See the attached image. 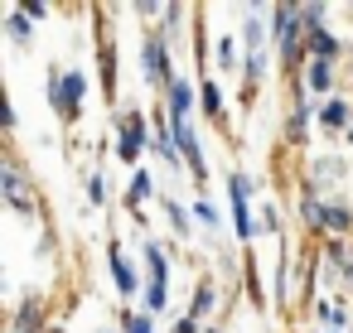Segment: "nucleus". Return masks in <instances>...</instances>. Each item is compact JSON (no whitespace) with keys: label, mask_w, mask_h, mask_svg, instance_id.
I'll list each match as a JSON object with an SVG mask.
<instances>
[{"label":"nucleus","mask_w":353,"mask_h":333,"mask_svg":"<svg viewBox=\"0 0 353 333\" xmlns=\"http://www.w3.org/2000/svg\"><path fill=\"white\" fill-rule=\"evenodd\" d=\"M271 34L281 44L285 68H300V54H305V15H300V6H276L271 10Z\"/></svg>","instance_id":"nucleus-1"},{"label":"nucleus","mask_w":353,"mask_h":333,"mask_svg":"<svg viewBox=\"0 0 353 333\" xmlns=\"http://www.w3.org/2000/svg\"><path fill=\"white\" fill-rule=\"evenodd\" d=\"M83 97H88V78L83 73H49V102L63 121L83 116Z\"/></svg>","instance_id":"nucleus-2"},{"label":"nucleus","mask_w":353,"mask_h":333,"mask_svg":"<svg viewBox=\"0 0 353 333\" xmlns=\"http://www.w3.org/2000/svg\"><path fill=\"white\" fill-rule=\"evenodd\" d=\"M0 193H6V203H10V208H20V213H30V208H34V189H30V179H25V169H20L15 160L0 164Z\"/></svg>","instance_id":"nucleus-3"},{"label":"nucleus","mask_w":353,"mask_h":333,"mask_svg":"<svg viewBox=\"0 0 353 333\" xmlns=\"http://www.w3.org/2000/svg\"><path fill=\"white\" fill-rule=\"evenodd\" d=\"M145 78L150 83H174V68H170V49H165V34H150L145 39Z\"/></svg>","instance_id":"nucleus-4"},{"label":"nucleus","mask_w":353,"mask_h":333,"mask_svg":"<svg viewBox=\"0 0 353 333\" xmlns=\"http://www.w3.org/2000/svg\"><path fill=\"white\" fill-rule=\"evenodd\" d=\"M189 111H194V83L174 78V83H170V121H174V126H184V121H189Z\"/></svg>","instance_id":"nucleus-5"},{"label":"nucleus","mask_w":353,"mask_h":333,"mask_svg":"<svg viewBox=\"0 0 353 333\" xmlns=\"http://www.w3.org/2000/svg\"><path fill=\"white\" fill-rule=\"evenodd\" d=\"M319 126H324V131H348V126H353L348 97H329V102L319 107Z\"/></svg>","instance_id":"nucleus-6"},{"label":"nucleus","mask_w":353,"mask_h":333,"mask_svg":"<svg viewBox=\"0 0 353 333\" xmlns=\"http://www.w3.org/2000/svg\"><path fill=\"white\" fill-rule=\"evenodd\" d=\"M107 266H112L117 290H121V294H136V270L126 266V256H121V246H117V241H112V251H107Z\"/></svg>","instance_id":"nucleus-7"},{"label":"nucleus","mask_w":353,"mask_h":333,"mask_svg":"<svg viewBox=\"0 0 353 333\" xmlns=\"http://www.w3.org/2000/svg\"><path fill=\"white\" fill-rule=\"evenodd\" d=\"M324 232L343 241V237L353 232V208H343V203H329V208H324Z\"/></svg>","instance_id":"nucleus-8"},{"label":"nucleus","mask_w":353,"mask_h":333,"mask_svg":"<svg viewBox=\"0 0 353 333\" xmlns=\"http://www.w3.org/2000/svg\"><path fill=\"white\" fill-rule=\"evenodd\" d=\"M305 49H310V58H324V63H334V54H339V39H334L329 30H310V34H305Z\"/></svg>","instance_id":"nucleus-9"},{"label":"nucleus","mask_w":353,"mask_h":333,"mask_svg":"<svg viewBox=\"0 0 353 333\" xmlns=\"http://www.w3.org/2000/svg\"><path fill=\"white\" fill-rule=\"evenodd\" d=\"M39 323H44V299H25L20 304V314H15V333H39Z\"/></svg>","instance_id":"nucleus-10"},{"label":"nucleus","mask_w":353,"mask_h":333,"mask_svg":"<svg viewBox=\"0 0 353 333\" xmlns=\"http://www.w3.org/2000/svg\"><path fill=\"white\" fill-rule=\"evenodd\" d=\"M150 193H155V174H150V169H136V174H131V193H126V208L136 213V208H141V203H145Z\"/></svg>","instance_id":"nucleus-11"},{"label":"nucleus","mask_w":353,"mask_h":333,"mask_svg":"<svg viewBox=\"0 0 353 333\" xmlns=\"http://www.w3.org/2000/svg\"><path fill=\"white\" fill-rule=\"evenodd\" d=\"M300 222H305L310 232H324V203H319V198H314L310 189L300 193Z\"/></svg>","instance_id":"nucleus-12"},{"label":"nucleus","mask_w":353,"mask_h":333,"mask_svg":"<svg viewBox=\"0 0 353 333\" xmlns=\"http://www.w3.org/2000/svg\"><path fill=\"white\" fill-rule=\"evenodd\" d=\"M329 87H334V63L310 58V92H329Z\"/></svg>","instance_id":"nucleus-13"},{"label":"nucleus","mask_w":353,"mask_h":333,"mask_svg":"<svg viewBox=\"0 0 353 333\" xmlns=\"http://www.w3.org/2000/svg\"><path fill=\"white\" fill-rule=\"evenodd\" d=\"M237 63H242V49H237V39H232V34H223V39H218V68H223V73H232Z\"/></svg>","instance_id":"nucleus-14"},{"label":"nucleus","mask_w":353,"mask_h":333,"mask_svg":"<svg viewBox=\"0 0 353 333\" xmlns=\"http://www.w3.org/2000/svg\"><path fill=\"white\" fill-rule=\"evenodd\" d=\"M102 87H107V97H117V49L112 44H102Z\"/></svg>","instance_id":"nucleus-15"},{"label":"nucleus","mask_w":353,"mask_h":333,"mask_svg":"<svg viewBox=\"0 0 353 333\" xmlns=\"http://www.w3.org/2000/svg\"><path fill=\"white\" fill-rule=\"evenodd\" d=\"M199 97H203V111H208V116H223V87H218L213 78L199 83Z\"/></svg>","instance_id":"nucleus-16"},{"label":"nucleus","mask_w":353,"mask_h":333,"mask_svg":"<svg viewBox=\"0 0 353 333\" xmlns=\"http://www.w3.org/2000/svg\"><path fill=\"white\" fill-rule=\"evenodd\" d=\"M305 116H310V97H300V102H295V116H290V126H285L290 145H305Z\"/></svg>","instance_id":"nucleus-17"},{"label":"nucleus","mask_w":353,"mask_h":333,"mask_svg":"<svg viewBox=\"0 0 353 333\" xmlns=\"http://www.w3.org/2000/svg\"><path fill=\"white\" fill-rule=\"evenodd\" d=\"M261 78H266V49H247V87L256 92Z\"/></svg>","instance_id":"nucleus-18"},{"label":"nucleus","mask_w":353,"mask_h":333,"mask_svg":"<svg viewBox=\"0 0 353 333\" xmlns=\"http://www.w3.org/2000/svg\"><path fill=\"white\" fill-rule=\"evenodd\" d=\"M213 304H218V290H213V285H199V294H194V304H189V314H194V319H203V314H208Z\"/></svg>","instance_id":"nucleus-19"},{"label":"nucleus","mask_w":353,"mask_h":333,"mask_svg":"<svg viewBox=\"0 0 353 333\" xmlns=\"http://www.w3.org/2000/svg\"><path fill=\"white\" fill-rule=\"evenodd\" d=\"M6 25H10V39H20V44L30 39V15H25V10H10V20H6Z\"/></svg>","instance_id":"nucleus-20"},{"label":"nucleus","mask_w":353,"mask_h":333,"mask_svg":"<svg viewBox=\"0 0 353 333\" xmlns=\"http://www.w3.org/2000/svg\"><path fill=\"white\" fill-rule=\"evenodd\" d=\"M165 213L174 217V232H179V237H189V208H184V203H165Z\"/></svg>","instance_id":"nucleus-21"},{"label":"nucleus","mask_w":353,"mask_h":333,"mask_svg":"<svg viewBox=\"0 0 353 333\" xmlns=\"http://www.w3.org/2000/svg\"><path fill=\"white\" fill-rule=\"evenodd\" d=\"M247 49H266V25L261 20H247Z\"/></svg>","instance_id":"nucleus-22"},{"label":"nucleus","mask_w":353,"mask_h":333,"mask_svg":"<svg viewBox=\"0 0 353 333\" xmlns=\"http://www.w3.org/2000/svg\"><path fill=\"white\" fill-rule=\"evenodd\" d=\"M194 217H199L203 227H218V222H223V217H218V208H213V203H203V198L194 203Z\"/></svg>","instance_id":"nucleus-23"},{"label":"nucleus","mask_w":353,"mask_h":333,"mask_svg":"<svg viewBox=\"0 0 353 333\" xmlns=\"http://www.w3.org/2000/svg\"><path fill=\"white\" fill-rule=\"evenodd\" d=\"M126 333H155V319L150 314H126Z\"/></svg>","instance_id":"nucleus-24"},{"label":"nucleus","mask_w":353,"mask_h":333,"mask_svg":"<svg viewBox=\"0 0 353 333\" xmlns=\"http://www.w3.org/2000/svg\"><path fill=\"white\" fill-rule=\"evenodd\" d=\"M329 261H334L339 270H348V266H353V261L343 256V241H339V237H329Z\"/></svg>","instance_id":"nucleus-25"},{"label":"nucleus","mask_w":353,"mask_h":333,"mask_svg":"<svg viewBox=\"0 0 353 333\" xmlns=\"http://www.w3.org/2000/svg\"><path fill=\"white\" fill-rule=\"evenodd\" d=\"M88 198H92V203H107V184H102V174L88 179Z\"/></svg>","instance_id":"nucleus-26"},{"label":"nucleus","mask_w":353,"mask_h":333,"mask_svg":"<svg viewBox=\"0 0 353 333\" xmlns=\"http://www.w3.org/2000/svg\"><path fill=\"white\" fill-rule=\"evenodd\" d=\"M256 217H261V232H276V227H281V217H276V203H266Z\"/></svg>","instance_id":"nucleus-27"},{"label":"nucleus","mask_w":353,"mask_h":333,"mask_svg":"<svg viewBox=\"0 0 353 333\" xmlns=\"http://www.w3.org/2000/svg\"><path fill=\"white\" fill-rule=\"evenodd\" d=\"M20 10H25L30 20H44V15H49V6H44V0H25V6H20Z\"/></svg>","instance_id":"nucleus-28"},{"label":"nucleus","mask_w":353,"mask_h":333,"mask_svg":"<svg viewBox=\"0 0 353 333\" xmlns=\"http://www.w3.org/2000/svg\"><path fill=\"white\" fill-rule=\"evenodd\" d=\"M174 333H203V328H199V319H194V314H184V319L174 323Z\"/></svg>","instance_id":"nucleus-29"},{"label":"nucleus","mask_w":353,"mask_h":333,"mask_svg":"<svg viewBox=\"0 0 353 333\" xmlns=\"http://www.w3.org/2000/svg\"><path fill=\"white\" fill-rule=\"evenodd\" d=\"M44 333H68V328H44Z\"/></svg>","instance_id":"nucleus-30"},{"label":"nucleus","mask_w":353,"mask_h":333,"mask_svg":"<svg viewBox=\"0 0 353 333\" xmlns=\"http://www.w3.org/2000/svg\"><path fill=\"white\" fill-rule=\"evenodd\" d=\"M343 136H348V145H353V126H348V131H343Z\"/></svg>","instance_id":"nucleus-31"},{"label":"nucleus","mask_w":353,"mask_h":333,"mask_svg":"<svg viewBox=\"0 0 353 333\" xmlns=\"http://www.w3.org/2000/svg\"><path fill=\"white\" fill-rule=\"evenodd\" d=\"M208 333H218V328H208Z\"/></svg>","instance_id":"nucleus-32"}]
</instances>
